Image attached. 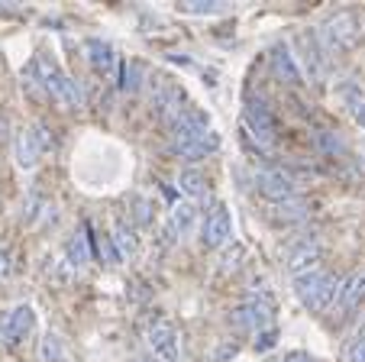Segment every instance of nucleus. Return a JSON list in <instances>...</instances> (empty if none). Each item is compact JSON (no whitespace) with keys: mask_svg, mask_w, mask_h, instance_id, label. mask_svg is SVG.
<instances>
[{"mask_svg":"<svg viewBox=\"0 0 365 362\" xmlns=\"http://www.w3.org/2000/svg\"><path fill=\"white\" fill-rule=\"evenodd\" d=\"M33 71H36V81H39L42 94H48L56 104H62V107H84V91L81 84L75 81L71 75H65L62 69H58L52 59H46V55H36L33 59Z\"/></svg>","mask_w":365,"mask_h":362,"instance_id":"nucleus-1","label":"nucleus"},{"mask_svg":"<svg viewBox=\"0 0 365 362\" xmlns=\"http://www.w3.org/2000/svg\"><path fill=\"white\" fill-rule=\"evenodd\" d=\"M336 288H339V278L324 272V268H310V272L294 278V294L310 314H320V311L330 308L333 298H336Z\"/></svg>","mask_w":365,"mask_h":362,"instance_id":"nucleus-2","label":"nucleus"},{"mask_svg":"<svg viewBox=\"0 0 365 362\" xmlns=\"http://www.w3.org/2000/svg\"><path fill=\"white\" fill-rule=\"evenodd\" d=\"M317 39H320V46H324L327 55L349 52V49L359 42V23H356V16H352L349 10H339V14H333L330 20L324 23V29H320Z\"/></svg>","mask_w":365,"mask_h":362,"instance_id":"nucleus-3","label":"nucleus"},{"mask_svg":"<svg viewBox=\"0 0 365 362\" xmlns=\"http://www.w3.org/2000/svg\"><path fill=\"white\" fill-rule=\"evenodd\" d=\"M230 321L240 330H249V333H262V330H272V321H275V308H272L269 298H249L242 304H236L230 311Z\"/></svg>","mask_w":365,"mask_h":362,"instance_id":"nucleus-4","label":"nucleus"},{"mask_svg":"<svg viewBox=\"0 0 365 362\" xmlns=\"http://www.w3.org/2000/svg\"><path fill=\"white\" fill-rule=\"evenodd\" d=\"M145 346L155 362H178V333L168 321H152L145 330Z\"/></svg>","mask_w":365,"mask_h":362,"instance_id":"nucleus-5","label":"nucleus"},{"mask_svg":"<svg viewBox=\"0 0 365 362\" xmlns=\"http://www.w3.org/2000/svg\"><path fill=\"white\" fill-rule=\"evenodd\" d=\"M255 191L262 194L265 201H272V204H282V201L297 198L294 178H291L288 171H282V169H262V171H255Z\"/></svg>","mask_w":365,"mask_h":362,"instance_id":"nucleus-6","label":"nucleus"},{"mask_svg":"<svg viewBox=\"0 0 365 362\" xmlns=\"http://www.w3.org/2000/svg\"><path fill=\"white\" fill-rule=\"evenodd\" d=\"M233 239V220L223 204H214V211H207L204 223H200V246L204 249H220Z\"/></svg>","mask_w":365,"mask_h":362,"instance_id":"nucleus-7","label":"nucleus"},{"mask_svg":"<svg viewBox=\"0 0 365 362\" xmlns=\"http://www.w3.org/2000/svg\"><path fill=\"white\" fill-rule=\"evenodd\" d=\"M365 301V268H359V272H352L349 278H343L339 281V288H336V298H333V317H349L352 311L359 308Z\"/></svg>","mask_w":365,"mask_h":362,"instance_id":"nucleus-8","label":"nucleus"},{"mask_svg":"<svg viewBox=\"0 0 365 362\" xmlns=\"http://www.w3.org/2000/svg\"><path fill=\"white\" fill-rule=\"evenodd\" d=\"M33 323H36L33 308H29V304H16L14 311H7V314L0 317V340L7 343V346H20L29 336Z\"/></svg>","mask_w":365,"mask_h":362,"instance_id":"nucleus-9","label":"nucleus"},{"mask_svg":"<svg viewBox=\"0 0 365 362\" xmlns=\"http://www.w3.org/2000/svg\"><path fill=\"white\" fill-rule=\"evenodd\" d=\"M246 130L259 146H272V139H275V116H272V110L262 101L246 104Z\"/></svg>","mask_w":365,"mask_h":362,"instance_id":"nucleus-10","label":"nucleus"},{"mask_svg":"<svg viewBox=\"0 0 365 362\" xmlns=\"http://www.w3.org/2000/svg\"><path fill=\"white\" fill-rule=\"evenodd\" d=\"M320 259H324V246H320V239H314V236L294 243V246L288 249V256H284L288 272L294 275V278H297V275H304V272H310V268H317Z\"/></svg>","mask_w":365,"mask_h":362,"instance_id":"nucleus-11","label":"nucleus"},{"mask_svg":"<svg viewBox=\"0 0 365 362\" xmlns=\"http://www.w3.org/2000/svg\"><path fill=\"white\" fill-rule=\"evenodd\" d=\"M301 46H304V52L297 55L304 62V75H310V81H324V75H327V52H324V46H320V39L317 36H310V33H304L301 36ZM297 62V65H301Z\"/></svg>","mask_w":365,"mask_h":362,"instance_id":"nucleus-12","label":"nucleus"},{"mask_svg":"<svg viewBox=\"0 0 365 362\" xmlns=\"http://www.w3.org/2000/svg\"><path fill=\"white\" fill-rule=\"evenodd\" d=\"M14 159H16V165H20V169H26V171L39 165L42 146H39V139H36L33 126H29V130H20V133H16V139H14Z\"/></svg>","mask_w":365,"mask_h":362,"instance_id":"nucleus-13","label":"nucleus"},{"mask_svg":"<svg viewBox=\"0 0 365 362\" xmlns=\"http://www.w3.org/2000/svg\"><path fill=\"white\" fill-rule=\"evenodd\" d=\"M272 65H275L278 78H284L288 84H304V71H301V65H297V55L291 52L288 42H278V46L272 49Z\"/></svg>","mask_w":365,"mask_h":362,"instance_id":"nucleus-14","label":"nucleus"},{"mask_svg":"<svg viewBox=\"0 0 365 362\" xmlns=\"http://www.w3.org/2000/svg\"><path fill=\"white\" fill-rule=\"evenodd\" d=\"M84 52H88V62L97 75H110L113 65H117V52H113L110 42H103V39H88L84 42Z\"/></svg>","mask_w":365,"mask_h":362,"instance_id":"nucleus-15","label":"nucleus"},{"mask_svg":"<svg viewBox=\"0 0 365 362\" xmlns=\"http://www.w3.org/2000/svg\"><path fill=\"white\" fill-rule=\"evenodd\" d=\"M113 246H117L120 259H133L139 253V236L130 220H117V226H113Z\"/></svg>","mask_w":365,"mask_h":362,"instance_id":"nucleus-16","label":"nucleus"},{"mask_svg":"<svg viewBox=\"0 0 365 362\" xmlns=\"http://www.w3.org/2000/svg\"><path fill=\"white\" fill-rule=\"evenodd\" d=\"M194 223H197V207H194L191 201L172 207V220H168V233H172V236L185 239L187 233L194 230Z\"/></svg>","mask_w":365,"mask_h":362,"instance_id":"nucleus-17","label":"nucleus"},{"mask_svg":"<svg viewBox=\"0 0 365 362\" xmlns=\"http://www.w3.org/2000/svg\"><path fill=\"white\" fill-rule=\"evenodd\" d=\"M269 217L275 220V223H301V220L310 217V207L304 204V201L291 198V201H282V204H272L269 207Z\"/></svg>","mask_w":365,"mask_h":362,"instance_id":"nucleus-18","label":"nucleus"},{"mask_svg":"<svg viewBox=\"0 0 365 362\" xmlns=\"http://www.w3.org/2000/svg\"><path fill=\"white\" fill-rule=\"evenodd\" d=\"M65 256H68V266L75 268H84L91 262V246H88V233H75V236L68 239V246H65Z\"/></svg>","mask_w":365,"mask_h":362,"instance_id":"nucleus-19","label":"nucleus"},{"mask_svg":"<svg viewBox=\"0 0 365 362\" xmlns=\"http://www.w3.org/2000/svg\"><path fill=\"white\" fill-rule=\"evenodd\" d=\"M178 188L181 194H187L191 201H204L207 198V178L200 175L197 169H185L178 175Z\"/></svg>","mask_w":365,"mask_h":362,"instance_id":"nucleus-20","label":"nucleus"},{"mask_svg":"<svg viewBox=\"0 0 365 362\" xmlns=\"http://www.w3.org/2000/svg\"><path fill=\"white\" fill-rule=\"evenodd\" d=\"M339 94H343V104H346V110H349V116L359 126H365V94L359 88H352V84H343Z\"/></svg>","mask_w":365,"mask_h":362,"instance_id":"nucleus-21","label":"nucleus"},{"mask_svg":"<svg viewBox=\"0 0 365 362\" xmlns=\"http://www.w3.org/2000/svg\"><path fill=\"white\" fill-rule=\"evenodd\" d=\"M178 10L194 16H214V14H227L230 4H223V0H185V4H178Z\"/></svg>","mask_w":365,"mask_h":362,"instance_id":"nucleus-22","label":"nucleus"},{"mask_svg":"<svg viewBox=\"0 0 365 362\" xmlns=\"http://www.w3.org/2000/svg\"><path fill=\"white\" fill-rule=\"evenodd\" d=\"M139 88H143V65L139 62H123L120 65V91L136 94Z\"/></svg>","mask_w":365,"mask_h":362,"instance_id":"nucleus-23","label":"nucleus"},{"mask_svg":"<svg viewBox=\"0 0 365 362\" xmlns=\"http://www.w3.org/2000/svg\"><path fill=\"white\" fill-rule=\"evenodd\" d=\"M39 359L42 362H58L62 359V336L48 330V333L39 340Z\"/></svg>","mask_w":365,"mask_h":362,"instance_id":"nucleus-24","label":"nucleus"},{"mask_svg":"<svg viewBox=\"0 0 365 362\" xmlns=\"http://www.w3.org/2000/svg\"><path fill=\"white\" fill-rule=\"evenodd\" d=\"M343 359L346 362H365V327L349 336V343H346V349H343Z\"/></svg>","mask_w":365,"mask_h":362,"instance_id":"nucleus-25","label":"nucleus"},{"mask_svg":"<svg viewBox=\"0 0 365 362\" xmlns=\"http://www.w3.org/2000/svg\"><path fill=\"white\" fill-rule=\"evenodd\" d=\"M42 207H46V204H42L39 194H29L26 204H23V223H36V217L42 213Z\"/></svg>","mask_w":365,"mask_h":362,"instance_id":"nucleus-26","label":"nucleus"},{"mask_svg":"<svg viewBox=\"0 0 365 362\" xmlns=\"http://www.w3.org/2000/svg\"><path fill=\"white\" fill-rule=\"evenodd\" d=\"M133 217H136L139 226L152 223V204L145 198H133Z\"/></svg>","mask_w":365,"mask_h":362,"instance_id":"nucleus-27","label":"nucleus"},{"mask_svg":"<svg viewBox=\"0 0 365 362\" xmlns=\"http://www.w3.org/2000/svg\"><path fill=\"white\" fill-rule=\"evenodd\" d=\"M275 340H278V333H275V327L272 330H262V333H255V353H265V349H272L275 346Z\"/></svg>","mask_w":365,"mask_h":362,"instance_id":"nucleus-28","label":"nucleus"},{"mask_svg":"<svg viewBox=\"0 0 365 362\" xmlns=\"http://www.w3.org/2000/svg\"><path fill=\"white\" fill-rule=\"evenodd\" d=\"M240 259H242V246L227 249V253H223V259H220V272H233V268L240 266Z\"/></svg>","mask_w":365,"mask_h":362,"instance_id":"nucleus-29","label":"nucleus"},{"mask_svg":"<svg viewBox=\"0 0 365 362\" xmlns=\"http://www.w3.org/2000/svg\"><path fill=\"white\" fill-rule=\"evenodd\" d=\"M33 133H36V139H39L42 152H48L52 146H56V139H52V133H48V126H46V124H36V126H33Z\"/></svg>","mask_w":365,"mask_h":362,"instance_id":"nucleus-30","label":"nucleus"},{"mask_svg":"<svg viewBox=\"0 0 365 362\" xmlns=\"http://www.w3.org/2000/svg\"><path fill=\"white\" fill-rule=\"evenodd\" d=\"M240 353V346H236L233 340H227V343H220V349H217V356H214V362H227V359H233V356Z\"/></svg>","mask_w":365,"mask_h":362,"instance_id":"nucleus-31","label":"nucleus"},{"mask_svg":"<svg viewBox=\"0 0 365 362\" xmlns=\"http://www.w3.org/2000/svg\"><path fill=\"white\" fill-rule=\"evenodd\" d=\"M7 275H10V253L0 249V278H7Z\"/></svg>","mask_w":365,"mask_h":362,"instance_id":"nucleus-32","label":"nucleus"},{"mask_svg":"<svg viewBox=\"0 0 365 362\" xmlns=\"http://www.w3.org/2000/svg\"><path fill=\"white\" fill-rule=\"evenodd\" d=\"M282 362H314V359H310V356L304 353V349H294V353H288Z\"/></svg>","mask_w":365,"mask_h":362,"instance_id":"nucleus-33","label":"nucleus"},{"mask_svg":"<svg viewBox=\"0 0 365 362\" xmlns=\"http://www.w3.org/2000/svg\"><path fill=\"white\" fill-rule=\"evenodd\" d=\"M0 143H7V114L0 110Z\"/></svg>","mask_w":365,"mask_h":362,"instance_id":"nucleus-34","label":"nucleus"},{"mask_svg":"<svg viewBox=\"0 0 365 362\" xmlns=\"http://www.w3.org/2000/svg\"><path fill=\"white\" fill-rule=\"evenodd\" d=\"M133 362H155V359H152V356H136Z\"/></svg>","mask_w":365,"mask_h":362,"instance_id":"nucleus-35","label":"nucleus"},{"mask_svg":"<svg viewBox=\"0 0 365 362\" xmlns=\"http://www.w3.org/2000/svg\"><path fill=\"white\" fill-rule=\"evenodd\" d=\"M265 362H282V359H265Z\"/></svg>","mask_w":365,"mask_h":362,"instance_id":"nucleus-36","label":"nucleus"}]
</instances>
